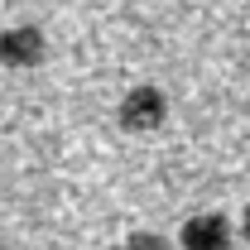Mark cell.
<instances>
[{
	"mask_svg": "<svg viewBox=\"0 0 250 250\" xmlns=\"http://www.w3.org/2000/svg\"><path fill=\"white\" fill-rule=\"evenodd\" d=\"M116 116H121V130H130V135H154L168 121V96L159 87H149V82H140V87H130L121 96Z\"/></svg>",
	"mask_w": 250,
	"mask_h": 250,
	"instance_id": "6da1fadb",
	"label": "cell"
},
{
	"mask_svg": "<svg viewBox=\"0 0 250 250\" xmlns=\"http://www.w3.org/2000/svg\"><path fill=\"white\" fill-rule=\"evenodd\" d=\"M231 226H236V241H241V246H250V202L241 207V217L231 221Z\"/></svg>",
	"mask_w": 250,
	"mask_h": 250,
	"instance_id": "5b68a950",
	"label": "cell"
},
{
	"mask_svg": "<svg viewBox=\"0 0 250 250\" xmlns=\"http://www.w3.org/2000/svg\"><path fill=\"white\" fill-rule=\"evenodd\" d=\"M178 250H236V226L226 212H192L178 226Z\"/></svg>",
	"mask_w": 250,
	"mask_h": 250,
	"instance_id": "3957f363",
	"label": "cell"
},
{
	"mask_svg": "<svg viewBox=\"0 0 250 250\" xmlns=\"http://www.w3.org/2000/svg\"><path fill=\"white\" fill-rule=\"evenodd\" d=\"M43 58H48V34L39 24H10V29H0V67L34 72Z\"/></svg>",
	"mask_w": 250,
	"mask_h": 250,
	"instance_id": "7a4b0ae2",
	"label": "cell"
},
{
	"mask_svg": "<svg viewBox=\"0 0 250 250\" xmlns=\"http://www.w3.org/2000/svg\"><path fill=\"white\" fill-rule=\"evenodd\" d=\"M116 250H173V246H168V236H159V231H130Z\"/></svg>",
	"mask_w": 250,
	"mask_h": 250,
	"instance_id": "277c9868",
	"label": "cell"
}]
</instances>
